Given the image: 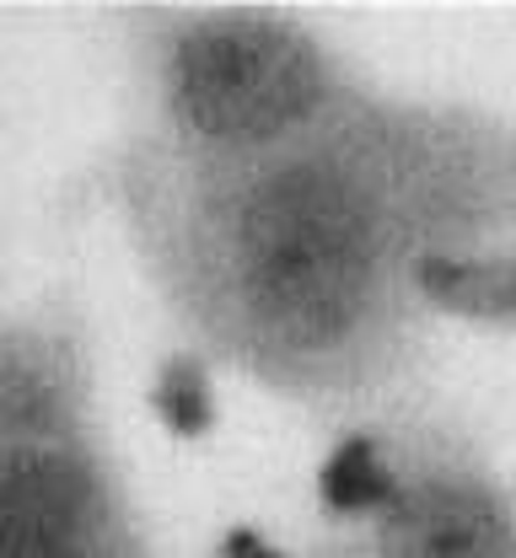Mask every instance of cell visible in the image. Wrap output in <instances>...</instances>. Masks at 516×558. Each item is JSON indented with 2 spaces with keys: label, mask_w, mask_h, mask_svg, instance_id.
<instances>
[{
  "label": "cell",
  "mask_w": 516,
  "mask_h": 558,
  "mask_svg": "<svg viewBox=\"0 0 516 558\" xmlns=\"http://www.w3.org/2000/svg\"><path fill=\"white\" fill-rule=\"evenodd\" d=\"M81 194L172 344L334 429L409 398L436 333L420 269L516 242V113L371 75L317 130L242 161L124 130Z\"/></svg>",
  "instance_id": "obj_1"
},
{
  "label": "cell",
  "mask_w": 516,
  "mask_h": 558,
  "mask_svg": "<svg viewBox=\"0 0 516 558\" xmlns=\"http://www.w3.org/2000/svg\"><path fill=\"white\" fill-rule=\"evenodd\" d=\"M130 130L189 161H242L317 130L371 75L286 5H119Z\"/></svg>",
  "instance_id": "obj_2"
},
{
  "label": "cell",
  "mask_w": 516,
  "mask_h": 558,
  "mask_svg": "<svg viewBox=\"0 0 516 558\" xmlns=\"http://www.w3.org/2000/svg\"><path fill=\"white\" fill-rule=\"evenodd\" d=\"M393 499L345 532H317L301 558H516V473L473 424L393 403Z\"/></svg>",
  "instance_id": "obj_3"
},
{
  "label": "cell",
  "mask_w": 516,
  "mask_h": 558,
  "mask_svg": "<svg viewBox=\"0 0 516 558\" xmlns=\"http://www.w3.org/2000/svg\"><path fill=\"white\" fill-rule=\"evenodd\" d=\"M0 558H161L103 418L0 435Z\"/></svg>",
  "instance_id": "obj_4"
},
{
  "label": "cell",
  "mask_w": 516,
  "mask_h": 558,
  "mask_svg": "<svg viewBox=\"0 0 516 558\" xmlns=\"http://www.w3.org/2000/svg\"><path fill=\"white\" fill-rule=\"evenodd\" d=\"M393 429H387V409L350 424L328 429V446L312 468V505L323 515V532H345L371 521L387 499H393Z\"/></svg>",
  "instance_id": "obj_5"
},
{
  "label": "cell",
  "mask_w": 516,
  "mask_h": 558,
  "mask_svg": "<svg viewBox=\"0 0 516 558\" xmlns=\"http://www.w3.org/2000/svg\"><path fill=\"white\" fill-rule=\"evenodd\" d=\"M420 301L436 328L457 323L473 333L516 339V242L431 258L420 269Z\"/></svg>",
  "instance_id": "obj_6"
},
{
  "label": "cell",
  "mask_w": 516,
  "mask_h": 558,
  "mask_svg": "<svg viewBox=\"0 0 516 558\" xmlns=\"http://www.w3.org/2000/svg\"><path fill=\"white\" fill-rule=\"evenodd\" d=\"M146 409L172 440H205L221 429V371L189 344H167L151 365Z\"/></svg>",
  "instance_id": "obj_7"
},
{
  "label": "cell",
  "mask_w": 516,
  "mask_h": 558,
  "mask_svg": "<svg viewBox=\"0 0 516 558\" xmlns=\"http://www.w3.org/2000/svg\"><path fill=\"white\" fill-rule=\"evenodd\" d=\"M205 558H301V554L286 548L280 537H269L264 526H253V521H231V526L216 532V543H211Z\"/></svg>",
  "instance_id": "obj_8"
}]
</instances>
